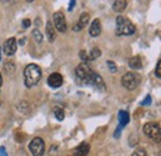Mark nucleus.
I'll return each mask as SVG.
<instances>
[{
    "label": "nucleus",
    "instance_id": "nucleus-17",
    "mask_svg": "<svg viewBox=\"0 0 161 156\" xmlns=\"http://www.w3.org/2000/svg\"><path fill=\"white\" fill-rule=\"evenodd\" d=\"M126 5H128V1H125V0H117V1L113 3V10L115 13H123L126 9Z\"/></svg>",
    "mask_w": 161,
    "mask_h": 156
},
{
    "label": "nucleus",
    "instance_id": "nucleus-14",
    "mask_svg": "<svg viewBox=\"0 0 161 156\" xmlns=\"http://www.w3.org/2000/svg\"><path fill=\"white\" fill-rule=\"evenodd\" d=\"M89 144L88 142H82L80 146H77L75 149V156H87L89 153Z\"/></svg>",
    "mask_w": 161,
    "mask_h": 156
},
{
    "label": "nucleus",
    "instance_id": "nucleus-11",
    "mask_svg": "<svg viewBox=\"0 0 161 156\" xmlns=\"http://www.w3.org/2000/svg\"><path fill=\"white\" fill-rule=\"evenodd\" d=\"M88 22H89V14L88 13H82L78 22L73 26V31H80L82 29H84L88 25Z\"/></svg>",
    "mask_w": 161,
    "mask_h": 156
},
{
    "label": "nucleus",
    "instance_id": "nucleus-5",
    "mask_svg": "<svg viewBox=\"0 0 161 156\" xmlns=\"http://www.w3.org/2000/svg\"><path fill=\"white\" fill-rule=\"evenodd\" d=\"M141 82V77L139 76V73H135V72H128L125 73L123 77H121V84L124 88L129 89V91H133L135 89Z\"/></svg>",
    "mask_w": 161,
    "mask_h": 156
},
{
    "label": "nucleus",
    "instance_id": "nucleus-20",
    "mask_svg": "<svg viewBox=\"0 0 161 156\" xmlns=\"http://www.w3.org/2000/svg\"><path fill=\"white\" fill-rule=\"evenodd\" d=\"M101 55H102L101 50L97 48V47H94V48H92L91 52L88 53V61H94V59L98 58Z\"/></svg>",
    "mask_w": 161,
    "mask_h": 156
},
{
    "label": "nucleus",
    "instance_id": "nucleus-18",
    "mask_svg": "<svg viewBox=\"0 0 161 156\" xmlns=\"http://www.w3.org/2000/svg\"><path fill=\"white\" fill-rule=\"evenodd\" d=\"M18 110L20 112L21 114H29L31 112V108H30V104L26 102V100H21L20 103L18 104Z\"/></svg>",
    "mask_w": 161,
    "mask_h": 156
},
{
    "label": "nucleus",
    "instance_id": "nucleus-22",
    "mask_svg": "<svg viewBox=\"0 0 161 156\" xmlns=\"http://www.w3.org/2000/svg\"><path fill=\"white\" fill-rule=\"evenodd\" d=\"M32 35H34V39H35V41H36L37 43H41V42H42L43 36H42V34H41L37 29H35V30L32 31Z\"/></svg>",
    "mask_w": 161,
    "mask_h": 156
},
{
    "label": "nucleus",
    "instance_id": "nucleus-8",
    "mask_svg": "<svg viewBox=\"0 0 161 156\" xmlns=\"http://www.w3.org/2000/svg\"><path fill=\"white\" fill-rule=\"evenodd\" d=\"M3 48H4L5 55H8V56L15 55V52H16V50H18V41H16V39H15V37L8 39L4 42Z\"/></svg>",
    "mask_w": 161,
    "mask_h": 156
},
{
    "label": "nucleus",
    "instance_id": "nucleus-15",
    "mask_svg": "<svg viewBox=\"0 0 161 156\" xmlns=\"http://www.w3.org/2000/svg\"><path fill=\"white\" fill-rule=\"evenodd\" d=\"M129 67L131 70H141L142 68V61H141V57L139 56H134L129 59Z\"/></svg>",
    "mask_w": 161,
    "mask_h": 156
},
{
    "label": "nucleus",
    "instance_id": "nucleus-12",
    "mask_svg": "<svg viewBox=\"0 0 161 156\" xmlns=\"http://www.w3.org/2000/svg\"><path fill=\"white\" fill-rule=\"evenodd\" d=\"M101 32H102L101 21H99V19H94L93 22L91 24V26H89V35L92 37H97V36L101 35Z\"/></svg>",
    "mask_w": 161,
    "mask_h": 156
},
{
    "label": "nucleus",
    "instance_id": "nucleus-31",
    "mask_svg": "<svg viewBox=\"0 0 161 156\" xmlns=\"http://www.w3.org/2000/svg\"><path fill=\"white\" fill-rule=\"evenodd\" d=\"M30 25H31V21L29 19H25L22 21V26H24V27H29Z\"/></svg>",
    "mask_w": 161,
    "mask_h": 156
},
{
    "label": "nucleus",
    "instance_id": "nucleus-10",
    "mask_svg": "<svg viewBox=\"0 0 161 156\" xmlns=\"http://www.w3.org/2000/svg\"><path fill=\"white\" fill-rule=\"evenodd\" d=\"M91 87L96 88L98 92H105V89H107L103 78H102L98 73H94V76L92 78V82H91Z\"/></svg>",
    "mask_w": 161,
    "mask_h": 156
},
{
    "label": "nucleus",
    "instance_id": "nucleus-24",
    "mask_svg": "<svg viewBox=\"0 0 161 156\" xmlns=\"http://www.w3.org/2000/svg\"><path fill=\"white\" fill-rule=\"evenodd\" d=\"M131 156H146V151L144 149H136Z\"/></svg>",
    "mask_w": 161,
    "mask_h": 156
},
{
    "label": "nucleus",
    "instance_id": "nucleus-38",
    "mask_svg": "<svg viewBox=\"0 0 161 156\" xmlns=\"http://www.w3.org/2000/svg\"><path fill=\"white\" fill-rule=\"evenodd\" d=\"M72 156H75V155H72Z\"/></svg>",
    "mask_w": 161,
    "mask_h": 156
},
{
    "label": "nucleus",
    "instance_id": "nucleus-32",
    "mask_svg": "<svg viewBox=\"0 0 161 156\" xmlns=\"http://www.w3.org/2000/svg\"><path fill=\"white\" fill-rule=\"evenodd\" d=\"M76 5V1L75 0H72V1H69V8H68V10L69 11H72V9H73V6Z\"/></svg>",
    "mask_w": 161,
    "mask_h": 156
},
{
    "label": "nucleus",
    "instance_id": "nucleus-28",
    "mask_svg": "<svg viewBox=\"0 0 161 156\" xmlns=\"http://www.w3.org/2000/svg\"><path fill=\"white\" fill-rule=\"evenodd\" d=\"M25 137H26L25 134H21V136H20V133H16V134H15V139H16L18 142H22V140H24Z\"/></svg>",
    "mask_w": 161,
    "mask_h": 156
},
{
    "label": "nucleus",
    "instance_id": "nucleus-34",
    "mask_svg": "<svg viewBox=\"0 0 161 156\" xmlns=\"http://www.w3.org/2000/svg\"><path fill=\"white\" fill-rule=\"evenodd\" d=\"M1 86H3V76L0 73V89H1Z\"/></svg>",
    "mask_w": 161,
    "mask_h": 156
},
{
    "label": "nucleus",
    "instance_id": "nucleus-16",
    "mask_svg": "<svg viewBox=\"0 0 161 156\" xmlns=\"http://www.w3.org/2000/svg\"><path fill=\"white\" fill-rule=\"evenodd\" d=\"M118 120H119V126L124 128L125 125H128L129 120H130V117H129V113L125 112V110H120L118 113Z\"/></svg>",
    "mask_w": 161,
    "mask_h": 156
},
{
    "label": "nucleus",
    "instance_id": "nucleus-19",
    "mask_svg": "<svg viewBox=\"0 0 161 156\" xmlns=\"http://www.w3.org/2000/svg\"><path fill=\"white\" fill-rule=\"evenodd\" d=\"M15 63L13 62V61H6L5 63H4V71H5V73H8L9 76H11L14 72H15Z\"/></svg>",
    "mask_w": 161,
    "mask_h": 156
},
{
    "label": "nucleus",
    "instance_id": "nucleus-26",
    "mask_svg": "<svg viewBox=\"0 0 161 156\" xmlns=\"http://www.w3.org/2000/svg\"><path fill=\"white\" fill-rule=\"evenodd\" d=\"M155 75H156V77L161 78V59L158 62V66H156V70H155Z\"/></svg>",
    "mask_w": 161,
    "mask_h": 156
},
{
    "label": "nucleus",
    "instance_id": "nucleus-30",
    "mask_svg": "<svg viewBox=\"0 0 161 156\" xmlns=\"http://www.w3.org/2000/svg\"><path fill=\"white\" fill-rule=\"evenodd\" d=\"M0 156H8L6 149H5L4 146H0Z\"/></svg>",
    "mask_w": 161,
    "mask_h": 156
},
{
    "label": "nucleus",
    "instance_id": "nucleus-29",
    "mask_svg": "<svg viewBox=\"0 0 161 156\" xmlns=\"http://www.w3.org/2000/svg\"><path fill=\"white\" fill-rule=\"evenodd\" d=\"M120 133H121V126H118L117 130H115V133H114V137L118 139V137L120 136Z\"/></svg>",
    "mask_w": 161,
    "mask_h": 156
},
{
    "label": "nucleus",
    "instance_id": "nucleus-36",
    "mask_svg": "<svg viewBox=\"0 0 161 156\" xmlns=\"http://www.w3.org/2000/svg\"><path fill=\"white\" fill-rule=\"evenodd\" d=\"M0 105H1V100H0Z\"/></svg>",
    "mask_w": 161,
    "mask_h": 156
},
{
    "label": "nucleus",
    "instance_id": "nucleus-27",
    "mask_svg": "<svg viewBox=\"0 0 161 156\" xmlns=\"http://www.w3.org/2000/svg\"><path fill=\"white\" fill-rule=\"evenodd\" d=\"M151 104V97L150 96H146V98L141 102V105H150Z\"/></svg>",
    "mask_w": 161,
    "mask_h": 156
},
{
    "label": "nucleus",
    "instance_id": "nucleus-2",
    "mask_svg": "<svg viewBox=\"0 0 161 156\" xmlns=\"http://www.w3.org/2000/svg\"><path fill=\"white\" fill-rule=\"evenodd\" d=\"M94 71L86 63V62H82L80 63L76 70H75V76L77 82L82 84V86H91V82H92V78L94 76Z\"/></svg>",
    "mask_w": 161,
    "mask_h": 156
},
{
    "label": "nucleus",
    "instance_id": "nucleus-21",
    "mask_svg": "<svg viewBox=\"0 0 161 156\" xmlns=\"http://www.w3.org/2000/svg\"><path fill=\"white\" fill-rule=\"evenodd\" d=\"M53 114H55L56 119L60 120V121L64 119V110L62 108H60V107H55L53 108Z\"/></svg>",
    "mask_w": 161,
    "mask_h": 156
},
{
    "label": "nucleus",
    "instance_id": "nucleus-9",
    "mask_svg": "<svg viewBox=\"0 0 161 156\" xmlns=\"http://www.w3.org/2000/svg\"><path fill=\"white\" fill-rule=\"evenodd\" d=\"M47 83H48V86L52 87V88H58V87L62 86V83H63V77L61 76L58 72H53V73H51V75L48 76Z\"/></svg>",
    "mask_w": 161,
    "mask_h": 156
},
{
    "label": "nucleus",
    "instance_id": "nucleus-13",
    "mask_svg": "<svg viewBox=\"0 0 161 156\" xmlns=\"http://www.w3.org/2000/svg\"><path fill=\"white\" fill-rule=\"evenodd\" d=\"M46 36L50 42H53L56 40V30H55L52 21H47V24H46Z\"/></svg>",
    "mask_w": 161,
    "mask_h": 156
},
{
    "label": "nucleus",
    "instance_id": "nucleus-35",
    "mask_svg": "<svg viewBox=\"0 0 161 156\" xmlns=\"http://www.w3.org/2000/svg\"><path fill=\"white\" fill-rule=\"evenodd\" d=\"M158 156H161V151L159 153V154H158Z\"/></svg>",
    "mask_w": 161,
    "mask_h": 156
},
{
    "label": "nucleus",
    "instance_id": "nucleus-33",
    "mask_svg": "<svg viewBox=\"0 0 161 156\" xmlns=\"http://www.w3.org/2000/svg\"><path fill=\"white\" fill-rule=\"evenodd\" d=\"M25 41H26V37H21L19 42H20V45H25Z\"/></svg>",
    "mask_w": 161,
    "mask_h": 156
},
{
    "label": "nucleus",
    "instance_id": "nucleus-1",
    "mask_svg": "<svg viewBox=\"0 0 161 156\" xmlns=\"http://www.w3.org/2000/svg\"><path fill=\"white\" fill-rule=\"evenodd\" d=\"M42 76V72H41V68L35 64V63H30L25 67V71H24V83L27 88H31L34 86H36L39 83V81L41 79Z\"/></svg>",
    "mask_w": 161,
    "mask_h": 156
},
{
    "label": "nucleus",
    "instance_id": "nucleus-3",
    "mask_svg": "<svg viewBox=\"0 0 161 156\" xmlns=\"http://www.w3.org/2000/svg\"><path fill=\"white\" fill-rule=\"evenodd\" d=\"M136 31L134 24L129 19L124 16L117 18V27H115V34L118 36H131Z\"/></svg>",
    "mask_w": 161,
    "mask_h": 156
},
{
    "label": "nucleus",
    "instance_id": "nucleus-25",
    "mask_svg": "<svg viewBox=\"0 0 161 156\" xmlns=\"http://www.w3.org/2000/svg\"><path fill=\"white\" fill-rule=\"evenodd\" d=\"M80 59L83 61V62H88V53L86 52V51H80Z\"/></svg>",
    "mask_w": 161,
    "mask_h": 156
},
{
    "label": "nucleus",
    "instance_id": "nucleus-4",
    "mask_svg": "<svg viewBox=\"0 0 161 156\" xmlns=\"http://www.w3.org/2000/svg\"><path fill=\"white\" fill-rule=\"evenodd\" d=\"M144 134L146 136H149L151 140H154L155 142H160L161 141V126L159 123H146L142 128Z\"/></svg>",
    "mask_w": 161,
    "mask_h": 156
},
{
    "label": "nucleus",
    "instance_id": "nucleus-23",
    "mask_svg": "<svg viewBox=\"0 0 161 156\" xmlns=\"http://www.w3.org/2000/svg\"><path fill=\"white\" fill-rule=\"evenodd\" d=\"M107 66H108V68H109V71H110L112 73H117L118 67H117V64H115L113 61H107Z\"/></svg>",
    "mask_w": 161,
    "mask_h": 156
},
{
    "label": "nucleus",
    "instance_id": "nucleus-7",
    "mask_svg": "<svg viewBox=\"0 0 161 156\" xmlns=\"http://www.w3.org/2000/svg\"><path fill=\"white\" fill-rule=\"evenodd\" d=\"M53 26H55V29L57 30V31H60V32H66V30H67V22H66V18H64V15L62 14V13H55L53 14Z\"/></svg>",
    "mask_w": 161,
    "mask_h": 156
},
{
    "label": "nucleus",
    "instance_id": "nucleus-37",
    "mask_svg": "<svg viewBox=\"0 0 161 156\" xmlns=\"http://www.w3.org/2000/svg\"><path fill=\"white\" fill-rule=\"evenodd\" d=\"M0 59H1V55H0Z\"/></svg>",
    "mask_w": 161,
    "mask_h": 156
},
{
    "label": "nucleus",
    "instance_id": "nucleus-6",
    "mask_svg": "<svg viewBox=\"0 0 161 156\" xmlns=\"http://www.w3.org/2000/svg\"><path fill=\"white\" fill-rule=\"evenodd\" d=\"M29 149L32 156H42L45 154V141L41 137H34L29 144Z\"/></svg>",
    "mask_w": 161,
    "mask_h": 156
}]
</instances>
